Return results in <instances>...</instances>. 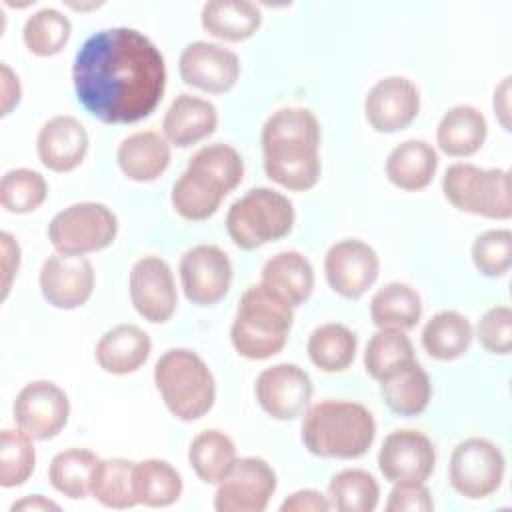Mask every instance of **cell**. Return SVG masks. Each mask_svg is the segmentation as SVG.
I'll return each instance as SVG.
<instances>
[{"instance_id":"1","label":"cell","mask_w":512,"mask_h":512,"mask_svg":"<svg viewBox=\"0 0 512 512\" xmlns=\"http://www.w3.org/2000/svg\"><path fill=\"white\" fill-rule=\"evenodd\" d=\"M78 102L106 124L150 116L166 88V64L156 44L134 28H106L80 46L72 64Z\"/></svg>"},{"instance_id":"2","label":"cell","mask_w":512,"mask_h":512,"mask_svg":"<svg viewBox=\"0 0 512 512\" xmlns=\"http://www.w3.org/2000/svg\"><path fill=\"white\" fill-rule=\"evenodd\" d=\"M320 124L308 108L276 110L262 126L266 176L282 188L304 192L320 178Z\"/></svg>"},{"instance_id":"3","label":"cell","mask_w":512,"mask_h":512,"mask_svg":"<svg viewBox=\"0 0 512 512\" xmlns=\"http://www.w3.org/2000/svg\"><path fill=\"white\" fill-rule=\"evenodd\" d=\"M376 436L372 412L352 400H322L302 418V442L320 458L350 460L368 452Z\"/></svg>"},{"instance_id":"4","label":"cell","mask_w":512,"mask_h":512,"mask_svg":"<svg viewBox=\"0 0 512 512\" xmlns=\"http://www.w3.org/2000/svg\"><path fill=\"white\" fill-rule=\"evenodd\" d=\"M294 322L292 306L262 284L244 290L230 328L234 350L248 360L276 356L290 334Z\"/></svg>"},{"instance_id":"5","label":"cell","mask_w":512,"mask_h":512,"mask_svg":"<svg viewBox=\"0 0 512 512\" xmlns=\"http://www.w3.org/2000/svg\"><path fill=\"white\" fill-rule=\"evenodd\" d=\"M154 384L166 408L184 422L208 414L216 400V382L210 368L188 348H170L156 360Z\"/></svg>"},{"instance_id":"6","label":"cell","mask_w":512,"mask_h":512,"mask_svg":"<svg viewBox=\"0 0 512 512\" xmlns=\"http://www.w3.org/2000/svg\"><path fill=\"white\" fill-rule=\"evenodd\" d=\"M294 226L292 202L272 188H252L226 214L230 240L242 250H256L284 238Z\"/></svg>"},{"instance_id":"7","label":"cell","mask_w":512,"mask_h":512,"mask_svg":"<svg viewBox=\"0 0 512 512\" xmlns=\"http://www.w3.org/2000/svg\"><path fill=\"white\" fill-rule=\"evenodd\" d=\"M444 198L460 212L508 220L510 204V174L504 168H480L476 164H450L442 176Z\"/></svg>"},{"instance_id":"8","label":"cell","mask_w":512,"mask_h":512,"mask_svg":"<svg viewBox=\"0 0 512 512\" xmlns=\"http://www.w3.org/2000/svg\"><path fill=\"white\" fill-rule=\"evenodd\" d=\"M118 234L116 214L100 202H78L60 210L48 224V240L56 252L84 256L108 248Z\"/></svg>"},{"instance_id":"9","label":"cell","mask_w":512,"mask_h":512,"mask_svg":"<svg viewBox=\"0 0 512 512\" xmlns=\"http://www.w3.org/2000/svg\"><path fill=\"white\" fill-rule=\"evenodd\" d=\"M506 460L502 450L486 438H466L452 450L448 478L452 488L470 500L494 494L504 480Z\"/></svg>"},{"instance_id":"10","label":"cell","mask_w":512,"mask_h":512,"mask_svg":"<svg viewBox=\"0 0 512 512\" xmlns=\"http://www.w3.org/2000/svg\"><path fill=\"white\" fill-rule=\"evenodd\" d=\"M276 492V474L256 456L236 458L228 474L218 482L214 508L218 512H262Z\"/></svg>"},{"instance_id":"11","label":"cell","mask_w":512,"mask_h":512,"mask_svg":"<svg viewBox=\"0 0 512 512\" xmlns=\"http://www.w3.org/2000/svg\"><path fill=\"white\" fill-rule=\"evenodd\" d=\"M12 410L16 426L32 440H50L66 426L70 400L58 384L34 380L18 392Z\"/></svg>"},{"instance_id":"12","label":"cell","mask_w":512,"mask_h":512,"mask_svg":"<svg viewBox=\"0 0 512 512\" xmlns=\"http://www.w3.org/2000/svg\"><path fill=\"white\" fill-rule=\"evenodd\" d=\"M180 282L184 296L196 306L220 302L232 284L228 254L212 244H198L180 258Z\"/></svg>"},{"instance_id":"13","label":"cell","mask_w":512,"mask_h":512,"mask_svg":"<svg viewBox=\"0 0 512 512\" xmlns=\"http://www.w3.org/2000/svg\"><path fill=\"white\" fill-rule=\"evenodd\" d=\"M378 270L376 250L356 238L332 244L324 256L326 282L342 298H360L376 282Z\"/></svg>"},{"instance_id":"14","label":"cell","mask_w":512,"mask_h":512,"mask_svg":"<svg viewBox=\"0 0 512 512\" xmlns=\"http://www.w3.org/2000/svg\"><path fill=\"white\" fill-rule=\"evenodd\" d=\"M436 464V452L430 438L412 428L390 432L378 452V468L392 484H424Z\"/></svg>"},{"instance_id":"15","label":"cell","mask_w":512,"mask_h":512,"mask_svg":"<svg viewBox=\"0 0 512 512\" xmlns=\"http://www.w3.org/2000/svg\"><path fill=\"white\" fill-rule=\"evenodd\" d=\"M128 288L132 304L144 320L162 324L168 322L176 312L178 294L166 260L158 256L140 258L130 270Z\"/></svg>"},{"instance_id":"16","label":"cell","mask_w":512,"mask_h":512,"mask_svg":"<svg viewBox=\"0 0 512 512\" xmlns=\"http://www.w3.org/2000/svg\"><path fill=\"white\" fill-rule=\"evenodd\" d=\"M256 400L274 420H292L304 412L312 398V380L296 364H276L256 378Z\"/></svg>"},{"instance_id":"17","label":"cell","mask_w":512,"mask_h":512,"mask_svg":"<svg viewBox=\"0 0 512 512\" xmlns=\"http://www.w3.org/2000/svg\"><path fill=\"white\" fill-rule=\"evenodd\" d=\"M178 72L184 84L210 94H222L236 84L240 60L232 50L220 44L198 40L182 50Z\"/></svg>"},{"instance_id":"18","label":"cell","mask_w":512,"mask_h":512,"mask_svg":"<svg viewBox=\"0 0 512 512\" xmlns=\"http://www.w3.org/2000/svg\"><path fill=\"white\" fill-rule=\"evenodd\" d=\"M420 110V92L404 76L378 80L366 94L364 116L376 132H398L414 122Z\"/></svg>"},{"instance_id":"19","label":"cell","mask_w":512,"mask_h":512,"mask_svg":"<svg viewBox=\"0 0 512 512\" xmlns=\"http://www.w3.org/2000/svg\"><path fill=\"white\" fill-rule=\"evenodd\" d=\"M40 290L48 304L74 310L88 302L94 290V268L84 256L52 254L40 268Z\"/></svg>"},{"instance_id":"20","label":"cell","mask_w":512,"mask_h":512,"mask_svg":"<svg viewBox=\"0 0 512 512\" xmlns=\"http://www.w3.org/2000/svg\"><path fill=\"white\" fill-rule=\"evenodd\" d=\"M36 152L48 170L70 172L82 164L88 152V132L74 116H54L40 128Z\"/></svg>"},{"instance_id":"21","label":"cell","mask_w":512,"mask_h":512,"mask_svg":"<svg viewBox=\"0 0 512 512\" xmlns=\"http://www.w3.org/2000/svg\"><path fill=\"white\" fill-rule=\"evenodd\" d=\"M216 126H218L216 106L192 94L176 96L162 120L164 138L178 148H188L208 138L216 130Z\"/></svg>"},{"instance_id":"22","label":"cell","mask_w":512,"mask_h":512,"mask_svg":"<svg viewBox=\"0 0 512 512\" xmlns=\"http://www.w3.org/2000/svg\"><path fill=\"white\" fill-rule=\"evenodd\" d=\"M152 340L136 324H118L104 332L96 344L98 366L116 376L136 372L150 356Z\"/></svg>"},{"instance_id":"23","label":"cell","mask_w":512,"mask_h":512,"mask_svg":"<svg viewBox=\"0 0 512 512\" xmlns=\"http://www.w3.org/2000/svg\"><path fill=\"white\" fill-rule=\"evenodd\" d=\"M226 194L230 192L214 176L198 166L188 164V168L174 182L170 200L174 210L184 220L198 222L216 214Z\"/></svg>"},{"instance_id":"24","label":"cell","mask_w":512,"mask_h":512,"mask_svg":"<svg viewBox=\"0 0 512 512\" xmlns=\"http://www.w3.org/2000/svg\"><path fill=\"white\" fill-rule=\"evenodd\" d=\"M260 284L294 308L312 294L314 268L304 254L284 250L266 260L262 266Z\"/></svg>"},{"instance_id":"25","label":"cell","mask_w":512,"mask_h":512,"mask_svg":"<svg viewBox=\"0 0 512 512\" xmlns=\"http://www.w3.org/2000/svg\"><path fill=\"white\" fill-rule=\"evenodd\" d=\"M116 160L126 178L152 182L170 164V144L154 130L134 132L120 142Z\"/></svg>"},{"instance_id":"26","label":"cell","mask_w":512,"mask_h":512,"mask_svg":"<svg viewBox=\"0 0 512 512\" xmlns=\"http://www.w3.org/2000/svg\"><path fill=\"white\" fill-rule=\"evenodd\" d=\"M488 134V122L484 114L470 106L458 104L444 112L436 128L438 148L452 158H466L476 154Z\"/></svg>"},{"instance_id":"27","label":"cell","mask_w":512,"mask_h":512,"mask_svg":"<svg viewBox=\"0 0 512 512\" xmlns=\"http://www.w3.org/2000/svg\"><path fill=\"white\" fill-rule=\"evenodd\" d=\"M202 28L220 40L242 42L256 34L262 12L248 0H210L200 12Z\"/></svg>"},{"instance_id":"28","label":"cell","mask_w":512,"mask_h":512,"mask_svg":"<svg viewBox=\"0 0 512 512\" xmlns=\"http://www.w3.org/2000/svg\"><path fill=\"white\" fill-rule=\"evenodd\" d=\"M438 168V154L426 140H406L398 144L386 160L388 180L406 192L426 188Z\"/></svg>"},{"instance_id":"29","label":"cell","mask_w":512,"mask_h":512,"mask_svg":"<svg viewBox=\"0 0 512 512\" xmlns=\"http://www.w3.org/2000/svg\"><path fill=\"white\" fill-rule=\"evenodd\" d=\"M380 394L394 414L418 416L430 402L432 384L426 370L412 360L380 382Z\"/></svg>"},{"instance_id":"30","label":"cell","mask_w":512,"mask_h":512,"mask_svg":"<svg viewBox=\"0 0 512 512\" xmlns=\"http://www.w3.org/2000/svg\"><path fill=\"white\" fill-rule=\"evenodd\" d=\"M422 316L420 294L404 282H388L370 300V318L378 328L410 330Z\"/></svg>"},{"instance_id":"31","label":"cell","mask_w":512,"mask_h":512,"mask_svg":"<svg viewBox=\"0 0 512 512\" xmlns=\"http://www.w3.org/2000/svg\"><path fill=\"white\" fill-rule=\"evenodd\" d=\"M472 336V324L464 314L442 310L424 324L422 346L432 358L448 362L460 358L468 350Z\"/></svg>"},{"instance_id":"32","label":"cell","mask_w":512,"mask_h":512,"mask_svg":"<svg viewBox=\"0 0 512 512\" xmlns=\"http://www.w3.org/2000/svg\"><path fill=\"white\" fill-rule=\"evenodd\" d=\"M188 462L202 482L218 484L236 462V446L216 428L202 430L190 442Z\"/></svg>"},{"instance_id":"33","label":"cell","mask_w":512,"mask_h":512,"mask_svg":"<svg viewBox=\"0 0 512 512\" xmlns=\"http://www.w3.org/2000/svg\"><path fill=\"white\" fill-rule=\"evenodd\" d=\"M356 346L358 340L350 328L338 322H330L312 330L306 350L316 368L334 374L346 370L354 362Z\"/></svg>"},{"instance_id":"34","label":"cell","mask_w":512,"mask_h":512,"mask_svg":"<svg viewBox=\"0 0 512 512\" xmlns=\"http://www.w3.org/2000/svg\"><path fill=\"white\" fill-rule=\"evenodd\" d=\"M134 494L148 508L170 506L182 494V476L170 462L146 458L134 464Z\"/></svg>"},{"instance_id":"35","label":"cell","mask_w":512,"mask_h":512,"mask_svg":"<svg viewBox=\"0 0 512 512\" xmlns=\"http://www.w3.org/2000/svg\"><path fill=\"white\" fill-rule=\"evenodd\" d=\"M98 460L100 458L88 448L62 450L48 466V480L52 488L66 498H86L92 490V476Z\"/></svg>"},{"instance_id":"36","label":"cell","mask_w":512,"mask_h":512,"mask_svg":"<svg viewBox=\"0 0 512 512\" xmlns=\"http://www.w3.org/2000/svg\"><path fill=\"white\" fill-rule=\"evenodd\" d=\"M134 464L126 458L98 460L92 476L90 494L106 508H132L138 504L134 494Z\"/></svg>"},{"instance_id":"37","label":"cell","mask_w":512,"mask_h":512,"mask_svg":"<svg viewBox=\"0 0 512 512\" xmlns=\"http://www.w3.org/2000/svg\"><path fill=\"white\" fill-rule=\"evenodd\" d=\"M412 360V342L404 334V330L398 328H378V332L368 340L364 350V368L378 382H382Z\"/></svg>"},{"instance_id":"38","label":"cell","mask_w":512,"mask_h":512,"mask_svg":"<svg viewBox=\"0 0 512 512\" xmlns=\"http://www.w3.org/2000/svg\"><path fill=\"white\" fill-rule=\"evenodd\" d=\"M326 498L338 512H372L378 506L380 488L370 472L348 468L332 476Z\"/></svg>"},{"instance_id":"39","label":"cell","mask_w":512,"mask_h":512,"mask_svg":"<svg viewBox=\"0 0 512 512\" xmlns=\"http://www.w3.org/2000/svg\"><path fill=\"white\" fill-rule=\"evenodd\" d=\"M72 24L66 14L56 8H40L24 22L22 38L26 48L42 58L56 56L68 44Z\"/></svg>"},{"instance_id":"40","label":"cell","mask_w":512,"mask_h":512,"mask_svg":"<svg viewBox=\"0 0 512 512\" xmlns=\"http://www.w3.org/2000/svg\"><path fill=\"white\" fill-rule=\"evenodd\" d=\"M48 184L44 176L30 168H14L2 176L0 202L12 214H28L46 200Z\"/></svg>"},{"instance_id":"41","label":"cell","mask_w":512,"mask_h":512,"mask_svg":"<svg viewBox=\"0 0 512 512\" xmlns=\"http://www.w3.org/2000/svg\"><path fill=\"white\" fill-rule=\"evenodd\" d=\"M36 452L32 438L18 430L6 428L0 436V484L14 488L24 484L34 472Z\"/></svg>"},{"instance_id":"42","label":"cell","mask_w":512,"mask_h":512,"mask_svg":"<svg viewBox=\"0 0 512 512\" xmlns=\"http://www.w3.org/2000/svg\"><path fill=\"white\" fill-rule=\"evenodd\" d=\"M188 164L206 170L228 192H232L242 182V176H244V162H242L238 150L228 144H222V142L202 146L200 150H196L192 154Z\"/></svg>"},{"instance_id":"43","label":"cell","mask_w":512,"mask_h":512,"mask_svg":"<svg viewBox=\"0 0 512 512\" xmlns=\"http://www.w3.org/2000/svg\"><path fill=\"white\" fill-rule=\"evenodd\" d=\"M472 262L484 276H504L512 264L510 230H486L472 244Z\"/></svg>"},{"instance_id":"44","label":"cell","mask_w":512,"mask_h":512,"mask_svg":"<svg viewBox=\"0 0 512 512\" xmlns=\"http://www.w3.org/2000/svg\"><path fill=\"white\" fill-rule=\"evenodd\" d=\"M476 338L486 352L508 354L512 348V310L508 306L486 310L476 326Z\"/></svg>"},{"instance_id":"45","label":"cell","mask_w":512,"mask_h":512,"mask_svg":"<svg viewBox=\"0 0 512 512\" xmlns=\"http://www.w3.org/2000/svg\"><path fill=\"white\" fill-rule=\"evenodd\" d=\"M432 508L430 490L418 482L394 484L386 502V512H428Z\"/></svg>"},{"instance_id":"46","label":"cell","mask_w":512,"mask_h":512,"mask_svg":"<svg viewBox=\"0 0 512 512\" xmlns=\"http://www.w3.org/2000/svg\"><path fill=\"white\" fill-rule=\"evenodd\" d=\"M282 512H326L330 510V502L326 496H322L318 490H298L294 494H290L282 504H280Z\"/></svg>"},{"instance_id":"47","label":"cell","mask_w":512,"mask_h":512,"mask_svg":"<svg viewBox=\"0 0 512 512\" xmlns=\"http://www.w3.org/2000/svg\"><path fill=\"white\" fill-rule=\"evenodd\" d=\"M0 240H2V270H4V294L2 298H6L8 290H10V282L20 266V248H18V242H14V238L8 234V232H2L0 234Z\"/></svg>"},{"instance_id":"48","label":"cell","mask_w":512,"mask_h":512,"mask_svg":"<svg viewBox=\"0 0 512 512\" xmlns=\"http://www.w3.org/2000/svg\"><path fill=\"white\" fill-rule=\"evenodd\" d=\"M2 70V116H8L12 112V108L20 102V82L18 76L10 70L8 64L0 66Z\"/></svg>"},{"instance_id":"49","label":"cell","mask_w":512,"mask_h":512,"mask_svg":"<svg viewBox=\"0 0 512 512\" xmlns=\"http://www.w3.org/2000/svg\"><path fill=\"white\" fill-rule=\"evenodd\" d=\"M494 114L498 116L500 124L504 126V130H510V78H504L500 82V86L494 90Z\"/></svg>"},{"instance_id":"50","label":"cell","mask_w":512,"mask_h":512,"mask_svg":"<svg viewBox=\"0 0 512 512\" xmlns=\"http://www.w3.org/2000/svg\"><path fill=\"white\" fill-rule=\"evenodd\" d=\"M10 510H12V512H16V510H28V512L32 510V512H38V510H60V506H58L56 502H52V500H46V498L40 496V494H34V496H26V498L14 502V504L10 506Z\"/></svg>"}]
</instances>
